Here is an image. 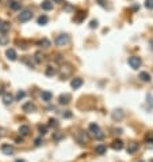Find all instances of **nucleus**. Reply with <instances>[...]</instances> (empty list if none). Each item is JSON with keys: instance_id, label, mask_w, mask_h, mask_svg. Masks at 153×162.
<instances>
[{"instance_id": "obj_1", "label": "nucleus", "mask_w": 153, "mask_h": 162, "mask_svg": "<svg viewBox=\"0 0 153 162\" xmlns=\"http://www.w3.org/2000/svg\"><path fill=\"white\" fill-rule=\"evenodd\" d=\"M69 40H71V38H69L68 34H58V36L56 37L54 42L57 46H64V45H67L68 42H69Z\"/></svg>"}, {"instance_id": "obj_2", "label": "nucleus", "mask_w": 153, "mask_h": 162, "mask_svg": "<svg viewBox=\"0 0 153 162\" xmlns=\"http://www.w3.org/2000/svg\"><path fill=\"white\" fill-rule=\"evenodd\" d=\"M129 65L133 69H138L141 65V59L138 56H131L129 57Z\"/></svg>"}, {"instance_id": "obj_3", "label": "nucleus", "mask_w": 153, "mask_h": 162, "mask_svg": "<svg viewBox=\"0 0 153 162\" xmlns=\"http://www.w3.org/2000/svg\"><path fill=\"white\" fill-rule=\"evenodd\" d=\"M0 150H1V153H3V154H6V155H12L14 151H15V149H14L12 144H8V143L1 144Z\"/></svg>"}, {"instance_id": "obj_4", "label": "nucleus", "mask_w": 153, "mask_h": 162, "mask_svg": "<svg viewBox=\"0 0 153 162\" xmlns=\"http://www.w3.org/2000/svg\"><path fill=\"white\" fill-rule=\"evenodd\" d=\"M31 18H33V13H31L30 10H23L22 13L19 14V20L20 22H27Z\"/></svg>"}, {"instance_id": "obj_5", "label": "nucleus", "mask_w": 153, "mask_h": 162, "mask_svg": "<svg viewBox=\"0 0 153 162\" xmlns=\"http://www.w3.org/2000/svg\"><path fill=\"white\" fill-rule=\"evenodd\" d=\"M22 109H23V112H26V113H33V112H35V110H37V106L34 105L31 101H27L26 104H23Z\"/></svg>"}, {"instance_id": "obj_6", "label": "nucleus", "mask_w": 153, "mask_h": 162, "mask_svg": "<svg viewBox=\"0 0 153 162\" xmlns=\"http://www.w3.org/2000/svg\"><path fill=\"white\" fill-rule=\"evenodd\" d=\"M14 102V97L11 93H3V104L4 105H11Z\"/></svg>"}, {"instance_id": "obj_7", "label": "nucleus", "mask_w": 153, "mask_h": 162, "mask_svg": "<svg viewBox=\"0 0 153 162\" xmlns=\"http://www.w3.org/2000/svg\"><path fill=\"white\" fill-rule=\"evenodd\" d=\"M6 56L8 60H11V61H15L16 59H18V56H16V52H15V49H12V48H10V49L6 50Z\"/></svg>"}, {"instance_id": "obj_8", "label": "nucleus", "mask_w": 153, "mask_h": 162, "mask_svg": "<svg viewBox=\"0 0 153 162\" xmlns=\"http://www.w3.org/2000/svg\"><path fill=\"white\" fill-rule=\"evenodd\" d=\"M76 140H77L80 144H84L87 140H88V138H87V135L84 132H79V134H76Z\"/></svg>"}, {"instance_id": "obj_9", "label": "nucleus", "mask_w": 153, "mask_h": 162, "mask_svg": "<svg viewBox=\"0 0 153 162\" xmlns=\"http://www.w3.org/2000/svg\"><path fill=\"white\" fill-rule=\"evenodd\" d=\"M81 85H83V79L81 78H75V79H72V82H71V86H72V89H79L81 87Z\"/></svg>"}, {"instance_id": "obj_10", "label": "nucleus", "mask_w": 153, "mask_h": 162, "mask_svg": "<svg viewBox=\"0 0 153 162\" xmlns=\"http://www.w3.org/2000/svg\"><path fill=\"white\" fill-rule=\"evenodd\" d=\"M41 7H42V10L45 11H49L53 8V1L52 0H43L42 3H41Z\"/></svg>"}, {"instance_id": "obj_11", "label": "nucleus", "mask_w": 153, "mask_h": 162, "mask_svg": "<svg viewBox=\"0 0 153 162\" xmlns=\"http://www.w3.org/2000/svg\"><path fill=\"white\" fill-rule=\"evenodd\" d=\"M10 29H11L10 22H1V25H0V33L1 34H6L7 31H10Z\"/></svg>"}, {"instance_id": "obj_12", "label": "nucleus", "mask_w": 153, "mask_h": 162, "mask_svg": "<svg viewBox=\"0 0 153 162\" xmlns=\"http://www.w3.org/2000/svg\"><path fill=\"white\" fill-rule=\"evenodd\" d=\"M69 101H71V95L69 94H61L60 98H58V102L61 105H67V104H69Z\"/></svg>"}, {"instance_id": "obj_13", "label": "nucleus", "mask_w": 153, "mask_h": 162, "mask_svg": "<svg viewBox=\"0 0 153 162\" xmlns=\"http://www.w3.org/2000/svg\"><path fill=\"white\" fill-rule=\"evenodd\" d=\"M41 98H42V101H45V102H49V101L53 98V94L50 93V91H48V90H45V91L41 93Z\"/></svg>"}, {"instance_id": "obj_14", "label": "nucleus", "mask_w": 153, "mask_h": 162, "mask_svg": "<svg viewBox=\"0 0 153 162\" xmlns=\"http://www.w3.org/2000/svg\"><path fill=\"white\" fill-rule=\"evenodd\" d=\"M8 7H10L11 10H14V11H18L19 8H20V3L16 1V0H10V1H8Z\"/></svg>"}, {"instance_id": "obj_15", "label": "nucleus", "mask_w": 153, "mask_h": 162, "mask_svg": "<svg viewBox=\"0 0 153 162\" xmlns=\"http://www.w3.org/2000/svg\"><path fill=\"white\" fill-rule=\"evenodd\" d=\"M19 134L23 135V136H27L30 134V127L29 125H20L19 127Z\"/></svg>"}, {"instance_id": "obj_16", "label": "nucleus", "mask_w": 153, "mask_h": 162, "mask_svg": "<svg viewBox=\"0 0 153 162\" xmlns=\"http://www.w3.org/2000/svg\"><path fill=\"white\" fill-rule=\"evenodd\" d=\"M112 118H114V120H122L123 118V112L121 110V109L114 110V112H112Z\"/></svg>"}, {"instance_id": "obj_17", "label": "nucleus", "mask_w": 153, "mask_h": 162, "mask_svg": "<svg viewBox=\"0 0 153 162\" xmlns=\"http://www.w3.org/2000/svg\"><path fill=\"white\" fill-rule=\"evenodd\" d=\"M45 74L48 75V76H54V75H57V68L49 65V67L46 68V71H45Z\"/></svg>"}, {"instance_id": "obj_18", "label": "nucleus", "mask_w": 153, "mask_h": 162, "mask_svg": "<svg viewBox=\"0 0 153 162\" xmlns=\"http://www.w3.org/2000/svg\"><path fill=\"white\" fill-rule=\"evenodd\" d=\"M37 22H38V25L45 26V25H46V23H48V22H49V18H48L46 15H41V17H38Z\"/></svg>"}, {"instance_id": "obj_19", "label": "nucleus", "mask_w": 153, "mask_h": 162, "mask_svg": "<svg viewBox=\"0 0 153 162\" xmlns=\"http://www.w3.org/2000/svg\"><path fill=\"white\" fill-rule=\"evenodd\" d=\"M106 150H107V147H106L104 144H98L95 151H96V154H99V155H103L104 153H106Z\"/></svg>"}, {"instance_id": "obj_20", "label": "nucleus", "mask_w": 153, "mask_h": 162, "mask_svg": "<svg viewBox=\"0 0 153 162\" xmlns=\"http://www.w3.org/2000/svg\"><path fill=\"white\" fill-rule=\"evenodd\" d=\"M137 150H138V144H137V143L133 142V143L129 144V147H128V153H129V154H133V153H135Z\"/></svg>"}, {"instance_id": "obj_21", "label": "nucleus", "mask_w": 153, "mask_h": 162, "mask_svg": "<svg viewBox=\"0 0 153 162\" xmlns=\"http://www.w3.org/2000/svg\"><path fill=\"white\" fill-rule=\"evenodd\" d=\"M38 45L39 46H42V48H49L50 46V41L48 38H42L41 41H38Z\"/></svg>"}, {"instance_id": "obj_22", "label": "nucleus", "mask_w": 153, "mask_h": 162, "mask_svg": "<svg viewBox=\"0 0 153 162\" xmlns=\"http://www.w3.org/2000/svg\"><path fill=\"white\" fill-rule=\"evenodd\" d=\"M138 78H140L142 82H149L150 81V75L148 74V72H140V76H138Z\"/></svg>"}, {"instance_id": "obj_23", "label": "nucleus", "mask_w": 153, "mask_h": 162, "mask_svg": "<svg viewBox=\"0 0 153 162\" xmlns=\"http://www.w3.org/2000/svg\"><path fill=\"white\" fill-rule=\"evenodd\" d=\"M114 150H122L123 147V143H122V140H115L114 143H112V146H111Z\"/></svg>"}, {"instance_id": "obj_24", "label": "nucleus", "mask_w": 153, "mask_h": 162, "mask_svg": "<svg viewBox=\"0 0 153 162\" xmlns=\"http://www.w3.org/2000/svg\"><path fill=\"white\" fill-rule=\"evenodd\" d=\"M90 131H91L94 135H95V134H98V132H99V125L95 124V123H91V124H90Z\"/></svg>"}, {"instance_id": "obj_25", "label": "nucleus", "mask_w": 153, "mask_h": 162, "mask_svg": "<svg viewBox=\"0 0 153 162\" xmlns=\"http://www.w3.org/2000/svg\"><path fill=\"white\" fill-rule=\"evenodd\" d=\"M77 14H79V15H77V17L75 18V19H76V20H77V22H81V20H83V19H84V18H86V17H87V14L84 13V11H79V13H77Z\"/></svg>"}, {"instance_id": "obj_26", "label": "nucleus", "mask_w": 153, "mask_h": 162, "mask_svg": "<svg viewBox=\"0 0 153 162\" xmlns=\"http://www.w3.org/2000/svg\"><path fill=\"white\" fill-rule=\"evenodd\" d=\"M38 131L41 135H45L46 132H48V127L46 125H38Z\"/></svg>"}, {"instance_id": "obj_27", "label": "nucleus", "mask_w": 153, "mask_h": 162, "mask_svg": "<svg viewBox=\"0 0 153 162\" xmlns=\"http://www.w3.org/2000/svg\"><path fill=\"white\" fill-rule=\"evenodd\" d=\"M26 97V93L23 91V90H19L18 94H16V101H20V100H23Z\"/></svg>"}, {"instance_id": "obj_28", "label": "nucleus", "mask_w": 153, "mask_h": 162, "mask_svg": "<svg viewBox=\"0 0 153 162\" xmlns=\"http://www.w3.org/2000/svg\"><path fill=\"white\" fill-rule=\"evenodd\" d=\"M49 127H52V128H57V127H58V121H57L56 118H50L49 120Z\"/></svg>"}, {"instance_id": "obj_29", "label": "nucleus", "mask_w": 153, "mask_h": 162, "mask_svg": "<svg viewBox=\"0 0 153 162\" xmlns=\"http://www.w3.org/2000/svg\"><path fill=\"white\" fill-rule=\"evenodd\" d=\"M34 57H35V63H41L43 60V55H41L39 52H37V53L34 55Z\"/></svg>"}, {"instance_id": "obj_30", "label": "nucleus", "mask_w": 153, "mask_h": 162, "mask_svg": "<svg viewBox=\"0 0 153 162\" xmlns=\"http://www.w3.org/2000/svg\"><path fill=\"white\" fill-rule=\"evenodd\" d=\"M8 42V38H7L6 34H3V36H0V45H6Z\"/></svg>"}, {"instance_id": "obj_31", "label": "nucleus", "mask_w": 153, "mask_h": 162, "mask_svg": "<svg viewBox=\"0 0 153 162\" xmlns=\"http://www.w3.org/2000/svg\"><path fill=\"white\" fill-rule=\"evenodd\" d=\"M145 7L148 10H153V0H146L145 1Z\"/></svg>"}, {"instance_id": "obj_32", "label": "nucleus", "mask_w": 153, "mask_h": 162, "mask_svg": "<svg viewBox=\"0 0 153 162\" xmlns=\"http://www.w3.org/2000/svg\"><path fill=\"white\" fill-rule=\"evenodd\" d=\"M95 138H96L98 140H102V139H104V134H103V132L99 131L98 134H95Z\"/></svg>"}, {"instance_id": "obj_33", "label": "nucleus", "mask_w": 153, "mask_h": 162, "mask_svg": "<svg viewBox=\"0 0 153 162\" xmlns=\"http://www.w3.org/2000/svg\"><path fill=\"white\" fill-rule=\"evenodd\" d=\"M150 140H152V144H153V134H148L146 135V142L148 143H150Z\"/></svg>"}, {"instance_id": "obj_34", "label": "nucleus", "mask_w": 153, "mask_h": 162, "mask_svg": "<svg viewBox=\"0 0 153 162\" xmlns=\"http://www.w3.org/2000/svg\"><path fill=\"white\" fill-rule=\"evenodd\" d=\"M98 26V20H91V23H90V27L91 29H95Z\"/></svg>"}, {"instance_id": "obj_35", "label": "nucleus", "mask_w": 153, "mask_h": 162, "mask_svg": "<svg viewBox=\"0 0 153 162\" xmlns=\"http://www.w3.org/2000/svg\"><path fill=\"white\" fill-rule=\"evenodd\" d=\"M62 117H65V118L72 117V113L69 112V110H67V112H65V113H62Z\"/></svg>"}, {"instance_id": "obj_36", "label": "nucleus", "mask_w": 153, "mask_h": 162, "mask_svg": "<svg viewBox=\"0 0 153 162\" xmlns=\"http://www.w3.org/2000/svg\"><path fill=\"white\" fill-rule=\"evenodd\" d=\"M41 143H42V138H38V139H35V146H41Z\"/></svg>"}, {"instance_id": "obj_37", "label": "nucleus", "mask_w": 153, "mask_h": 162, "mask_svg": "<svg viewBox=\"0 0 153 162\" xmlns=\"http://www.w3.org/2000/svg\"><path fill=\"white\" fill-rule=\"evenodd\" d=\"M98 3L100 4L102 7H106V0H98Z\"/></svg>"}, {"instance_id": "obj_38", "label": "nucleus", "mask_w": 153, "mask_h": 162, "mask_svg": "<svg viewBox=\"0 0 153 162\" xmlns=\"http://www.w3.org/2000/svg\"><path fill=\"white\" fill-rule=\"evenodd\" d=\"M61 138H62V135H56L54 139H56V140H58V139H61Z\"/></svg>"}, {"instance_id": "obj_39", "label": "nucleus", "mask_w": 153, "mask_h": 162, "mask_svg": "<svg viewBox=\"0 0 153 162\" xmlns=\"http://www.w3.org/2000/svg\"><path fill=\"white\" fill-rule=\"evenodd\" d=\"M15 162H25V159H16Z\"/></svg>"}, {"instance_id": "obj_40", "label": "nucleus", "mask_w": 153, "mask_h": 162, "mask_svg": "<svg viewBox=\"0 0 153 162\" xmlns=\"http://www.w3.org/2000/svg\"><path fill=\"white\" fill-rule=\"evenodd\" d=\"M54 1H56V3H61L62 0H54Z\"/></svg>"}, {"instance_id": "obj_41", "label": "nucleus", "mask_w": 153, "mask_h": 162, "mask_svg": "<svg viewBox=\"0 0 153 162\" xmlns=\"http://www.w3.org/2000/svg\"><path fill=\"white\" fill-rule=\"evenodd\" d=\"M1 22H3V20H0V25H1Z\"/></svg>"}]
</instances>
